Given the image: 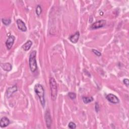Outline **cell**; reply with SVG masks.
I'll use <instances>...</instances> for the list:
<instances>
[{
	"label": "cell",
	"mask_w": 129,
	"mask_h": 129,
	"mask_svg": "<svg viewBox=\"0 0 129 129\" xmlns=\"http://www.w3.org/2000/svg\"><path fill=\"white\" fill-rule=\"evenodd\" d=\"M17 24L19 29L22 31L25 32L27 30V28L24 22L21 19H18L17 20Z\"/></svg>",
	"instance_id": "obj_7"
},
{
	"label": "cell",
	"mask_w": 129,
	"mask_h": 129,
	"mask_svg": "<svg viewBox=\"0 0 129 129\" xmlns=\"http://www.w3.org/2000/svg\"><path fill=\"white\" fill-rule=\"evenodd\" d=\"M50 85L51 88L52 99L53 100L55 101L58 94V87L57 82L54 78H50Z\"/></svg>",
	"instance_id": "obj_2"
},
{
	"label": "cell",
	"mask_w": 129,
	"mask_h": 129,
	"mask_svg": "<svg viewBox=\"0 0 129 129\" xmlns=\"http://www.w3.org/2000/svg\"><path fill=\"white\" fill-rule=\"evenodd\" d=\"M42 12V9L40 6L37 5L36 8V13L38 16H39L40 14Z\"/></svg>",
	"instance_id": "obj_15"
},
{
	"label": "cell",
	"mask_w": 129,
	"mask_h": 129,
	"mask_svg": "<svg viewBox=\"0 0 129 129\" xmlns=\"http://www.w3.org/2000/svg\"><path fill=\"white\" fill-rule=\"evenodd\" d=\"M2 22L5 25H9L11 22V20L10 19H2Z\"/></svg>",
	"instance_id": "obj_16"
},
{
	"label": "cell",
	"mask_w": 129,
	"mask_h": 129,
	"mask_svg": "<svg viewBox=\"0 0 129 129\" xmlns=\"http://www.w3.org/2000/svg\"><path fill=\"white\" fill-rule=\"evenodd\" d=\"M15 39V37L13 35L10 36L9 37V38H8V39L6 42V47L8 49V50H10L12 48V47L14 43Z\"/></svg>",
	"instance_id": "obj_6"
},
{
	"label": "cell",
	"mask_w": 129,
	"mask_h": 129,
	"mask_svg": "<svg viewBox=\"0 0 129 129\" xmlns=\"http://www.w3.org/2000/svg\"><path fill=\"white\" fill-rule=\"evenodd\" d=\"M1 67L2 68L6 71H10L11 70L12 67V65L8 63H4V64H1Z\"/></svg>",
	"instance_id": "obj_12"
},
{
	"label": "cell",
	"mask_w": 129,
	"mask_h": 129,
	"mask_svg": "<svg viewBox=\"0 0 129 129\" xmlns=\"http://www.w3.org/2000/svg\"><path fill=\"white\" fill-rule=\"evenodd\" d=\"M10 123V120L7 117H3L1 119L0 125L2 127H5L8 126Z\"/></svg>",
	"instance_id": "obj_9"
},
{
	"label": "cell",
	"mask_w": 129,
	"mask_h": 129,
	"mask_svg": "<svg viewBox=\"0 0 129 129\" xmlns=\"http://www.w3.org/2000/svg\"><path fill=\"white\" fill-rule=\"evenodd\" d=\"M34 91L37 95L42 107H44L46 104V100L45 90L43 86L39 84H36L34 86Z\"/></svg>",
	"instance_id": "obj_1"
},
{
	"label": "cell",
	"mask_w": 129,
	"mask_h": 129,
	"mask_svg": "<svg viewBox=\"0 0 129 129\" xmlns=\"http://www.w3.org/2000/svg\"><path fill=\"white\" fill-rule=\"evenodd\" d=\"M68 126H69V127L70 128H72V129H74V128H75L76 127V124L74 122H70L69 123Z\"/></svg>",
	"instance_id": "obj_18"
},
{
	"label": "cell",
	"mask_w": 129,
	"mask_h": 129,
	"mask_svg": "<svg viewBox=\"0 0 129 129\" xmlns=\"http://www.w3.org/2000/svg\"><path fill=\"white\" fill-rule=\"evenodd\" d=\"M123 83H124L126 86H128V84H129L128 79H124L123 81Z\"/></svg>",
	"instance_id": "obj_20"
},
{
	"label": "cell",
	"mask_w": 129,
	"mask_h": 129,
	"mask_svg": "<svg viewBox=\"0 0 129 129\" xmlns=\"http://www.w3.org/2000/svg\"><path fill=\"white\" fill-rule=\"evenodd\" d=\"M82 99H83V102L85 103H90L91 102V101H92L93 100V98L92 97H85V96H83L82 97Z\"/></svg>",
	"instance_id": "obj_14"
},
{
	"label": "cell",
	"mask_w": 129,
	"mask_h": 129,
	"mask_svg": "<svg viewBox=\"0 0 129 129\" xmlns=\"http://www.w3.org/2000/svg\"><path fill=\"white\" fill-rule=\"evenodd\" d=\"M106 24V21L104 20H100L95 22L91 25V28L92 29H96L103 27Z\"/></svg>",
	"instance_id": "obj_4"
},
{
	"label": "cell",
	"mask_w": 129,
	"mask_h": 129,
	"mask_svg": "<svg viewBox=\"0 0 129 129\" xmlns=\"http://www.w3.org/2000/svg\"><path fill=\"white\" fill-rule=\"evenodd\" d=\"M79 36H80V33L78 31L76 32L74 35L71 36L69 38L70 41L73 42V44H76L79 38Z\"/></svg>",
	"instance_id": "obj_10"
},
{
	"label": "cell",
	"mask_w": 129,
	"mask_h": 129,
	"mask_svg": "<svg viewBox=\"0 0 129 129\" xmlns=\"http://www.w3.org/2000/svg\"><path fill=\"white\" fill-rule=\"evenodd\" d=\"M32 41L31 40H28L25 44H24L23 45L22 48V49L24 51H28L30 49V48L32 46Z\"/></svg>",
	"instance_id": "obj_13"
},
{
	"label": "cell",
	"mask_w": 129,
	"mask_h": 129,
	"mask_svg": "<svg viewBox=\"0 0 129 129\" xmlns=\"http://www.w3.org/2000/svg\"><path fill=\"white\" fill-rule=\"evenodd\" d=\"M17 91V87L16 85H14L8 89L7 91V95L8 97H10L13 93Z\"/></svg>",
	"instance_id": "obj_11"
},
{
	"label": "cell",
	"mask_w": 129,
	"mask_h": 129,
	"mask_svg": "<svg viewBox=\"0 0 129 129\" xmlns=\"http://www.w3.org/2000/svg\"><path fill=\"white\" fill-rule=\"evenodd\" d=\"M68 96L72 100L76 98V95L75 93H73V92H70L68 94Z\"/></svg>",
	"instance_id": "obj_17"
},
{
	"label": "cell",
	"mask_w": 129,
	"mask_h": 129,
	"mask_svg": "<svg viewBox=\"0 0 129 129\" xmlns=\"http://www.w3.org/2000/svg\"><path fill=\"white\" fill-rule=\"evenodd\" d=\"M106 99L108 101H109L110 102L114 104L118 103L119 102V99L114 94H108L106 97Z\"/></svg>",
	"instance_id": "obj_5"
},
{
	"label": "cell",
	"mask_w": 129,
	"mask_h": 129,
	"mask_svg": "<svg viewBox=\"0 0 129 129\" xmlns=\"http://www.w3.org/2000/svg\"><path fill=\"white\" fill-rule=\"evenodd\" d=\"M36 56V52L35 51H32L29 56V65L30 70L32 72H35L37 69Z\"/></svg>",
	"instance_id": "obj_3"
},
{
	"label": "cell",
	"mask_w": 129,
	"mask_h": 129,
	"mask_svg": "<svg viewBox=\"0 0 129 129\" xmlns=\"http://www.w3.org/2000/svg\"><path fill=\"white\" fill-rule=\"evenodd\" d=\"M45 119L47 123V126L48 128H50L52 124V118L50 112L48 111H47L45 114Z\"/></svg>",
	"instance_id": "obj_8"
},
{
	"label": "cell",
	"mask_w": 129,
	"mask_h": 129,
	"mask_svg": "<svg viewBox=\"0 0 129 129\" xmlns=\"http://www.w3.org/2000/svg\"><path fill=\"white\" fill-rule=\"evenodd\" d=\"M92 52L94 53V54L95 55H96L98 57H100V56L101 55V54L99 52H98V51H96V50H92Z\"/></svg>",
	"instance_id": "obj_19"
}]
</instances>
